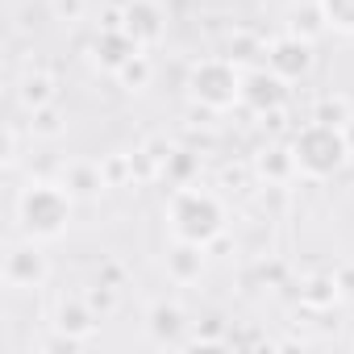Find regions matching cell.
I'll return each instance as SVG.
<instances>
[{
    "label": "cell",
    "mask_w": 354,
    "mask_h": 354,
    "mask_svg": "<svg viewBox=\"0 0 354 354\" xmlns=\"http://www.w3.org/2000/svg\"><path fill=\"white\" fill-rule=\"evenodd\" d=\"M13 217H17V234L21 238L50 242L71 221V192L59 188V184H30V188H21V196L13 205Z\"/></svg>",
    "instance_id": "cell-1"
},
{
    "label": "cell",
    "mask_w": 354,
    "mask_h": 354,
    "mask_svg": "<svg viewBox=\"0 0 354 354\" xmlns=\"http://www.w3.org/2000/svg\"><path fill=\"white\" fill-rule=\"evenodd\" d=\"M171 230L180 242H213L221 230H225V213L221 205L209 196V192H196V188H180L171 196Z\"/></svg>",
    "instance_id": "cell-2"
},
{
    "label": "cell",
    "mask_w": 354,
    "mask_h": 354,
    "mask_svg": "<svg viewBox=\"0 0 354 354\" xmlns=\"http://www.w3.org/2000/svg\"><path fill=\"white\" fill-rule=\"evenodd\" d=\"M296 167L308 171V175H333L342 162H346V138L342 129H333L329 121L321 125H308L300 138H296Z\"/></svg>",
    "instance_id": "cell-3"
},
{
    "label": "cell",
    "mask_w": 354,
    "mask_h": 354,
    "mask_svg": "<svg viewBox=\"0 0 354 354\" xmlns=\"http://www.w3.org/2000/svg\"><path fill=\"white\" fill-rule=\"evenodd\" d=\"M192 96L209 109H230L242 96V75L230 63H201L192 71Z\"/></svg>",
    "instance_id": "cell-4"
},
{
    "label": "cell",
    "mask_w": 354,
    "mask_h": 354,
    "mask_svg": "<svg viewBox=\"0 0 354 354\" xmlns=\"http://www.w3.org/2000/svg\"><path fill=\"white\" fill-rule=\"evenodd\" d=\"M42 279H46V259H42V250H38L30 238L13 242V246L5 250V283H9L13 292H30V288H38Z\"/></svg>",
    "instance_id": "cell-5"
},
{
    "label": "cell",
    "mask_w": 354,
    "mask_h": 354,
    "mask_svg": "<svg viewBox=\"0 0 354 354\" xmlns=\"http://www.w3.org/2000/svg\"><path fill=\"white\" fill-rule=\"evenodd\" d=\"M308 63H313V55H308V42H300V38H283L271 46V71L275 75H304Z\"/></svg>",
    "instance_id": "cell-6"
},
{
    "label": "cell",
    "mask_w": 354,
    "mask_h": 354,
    "mask_svg": "<svg viewBox=\"0 0 354 354\" xmlns=\"http://www.w3.org/2000/svg\"><path fill=\"white\" fill-rule=\"evenodd\" d=\"M125 34L138 42V38H146V42H154L158 34H162V26H158V13L150 9V5H129V26H125Z\"/></svg>",
    "instance_id": "cell-7"
},
{
    "label": "cell",
    "mask_w": 354,
    "mask_h": 354,
    "mask_svg": "<svg viewBox=\"0 0 354 354\" xmlns=\"http://www.w3.org/2000/svg\"><path fill=\"white\" fill-rule=\"evenodd\" d=\"M321 13L333 30L354 34V0H321Z\"/></svg>",
    "instance_id": "cell-8"
},
{
    "label": "cell",
    "mask_w": 354,
    "mask_h": 354,
    "mask_svg": "<svg viewBox=\"0 0 354 354\" xmlns=\"http://www.w3.org/2000/svg\"><path fill=\"white\" fill-rule=\"evenodd\" d=\"M59 329H63V333H67V329H71V333H88V329H92V317H88L80 304H71V308L63 304V308H59Z\"/></svg>",
    "instance_id": "cell-9"
},
{
    "label": "cell",
    "mask_w": 354,
    "mask_h": 354,
    "mask_svg": "<svg viewBox=\"0 0 354 354\" xmlns=\"http://www.w3.org/2000/svg\"><path fill=\"white\" fill-rule=\"evenodd\" d=\"M180 329V308H154V333H175Z\"/></svg>",
    "instance_id": "cell-10"
}]
</instances>
